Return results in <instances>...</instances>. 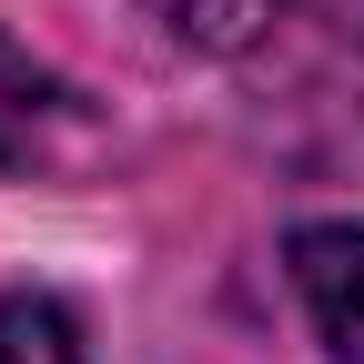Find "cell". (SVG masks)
<instances>
[{"label":"cell","instance_id":"cell-1","mask_svg":"<svg viewBox=\"0 0 364 364\" xmlns=\"http://www.w3.org/2000/svg\"><path fill=\"white\" fill-rule=\"evenodd\" d=\"M294 284L334 364H364V223H304L294 233Z\"/></svg>","mask_w":364,"mask_h":364},{"label":"cell","instance_id":"cell-2","mask_svg":"<svg viewBox=\"0 0 364 364\" xmlns=\"http://www.w3.org/2000/svg\"><path fill=\"white\" fill-rule=\"evenodd\" d=\"M0 364H81L71 314L41 294H0Z\"/></svg>","mask_w":364,"mask_h":364},{"label":"cell","instance_id":"cell-3","mask_svg":"<svg viewBox=\"0 0 364 364\" xmlns=\"http://www.w3.org/2000/svg\"><path fill=\"white\" fill-rule=\"evenodd\" d=\"M142 11L172 31V41H203V51H233L273 21V0H142Z\"/></svg>","mask_w":364,"mask_h":364}]
</instances>
